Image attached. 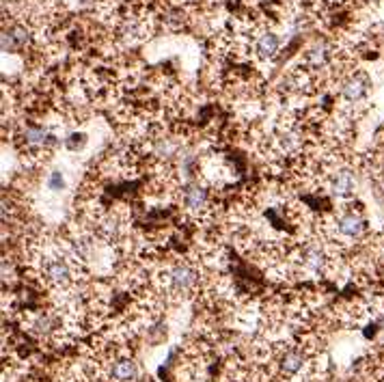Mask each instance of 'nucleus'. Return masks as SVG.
<instances>
[{
	"label": "nucleus",
	"mask_w": 384,
	"mask_h": 382,
	"mask_svg": "<svg viewBox=\"0 0 384 382\" xmlns=\"http://www.w3.org/2000/svg\"><path fill=\"white\" fill-rule=\"evenodd\" d=\"M48 188L54 190V193H58V190L65 188V178H63L61 171H52V173L48 175Z\"/></svg>",
	"instance_id": "nucleus-19"
},
{
	"label": "nucleus",
	"mask_w": 384,
	"mask_h": 382,
	"mask_svg": "<svg viewBox=\"0 0 384 382\" xmlns=\"http://www.w3.org/2000/svg\"><path fill=\"white\" fill-rule=\"evenodd\" d=\"M302 145V139L298 132H285V134H280L278 136V147H280V152H285V154H293V152H298V147Z\"/></svg>",
	"instance_id": "nucleus-16"
},
{
	"label": "nucleus",
	"mask_w": 384,
	"mask_h": 382,
	"mask_svg": "<svg viewBox=\"0 0 384 382\" xmlns=\"http://www.w3.org/2000/svg\"><path fill=\"white\" fill-rule=\"evenodd\" d=\"M154 154H156L158 158H162V160H169L171 156L177 154V145H175L171 139H160V141L156 143V147H154Z\"/></svg>",
	"instance_id": "nucleus-17"
},
{
	"label": "nucleus",
	"mask_w": 384,
	"mask_h": 382,
	"mask_svg": "<svg viewBox=\"0 0 384 382\" xmlns=\"http://www.w3.org/2000/svg\"><path fill=\"white\" fill-rule=\"evenodd\" d=\"M110 378L115 382H134L139 378V365L132 359H119L110 365Z\"/></svg>",
	"instance_id": "nucleus-11"
},
{
	"label": "nucleus",
	"mask_w": 384,
	"mask_h": 382,
	"mask_svg": "<svg viewBox=\"0 0 384 382\" xmlns=\"http://www.w3.org/2000/svg\"><path fill=\"white\" fill-rule=\"evenodd\" d=\"M41 272H43V276H46V281L56 287H67L73 281V270L69 266V261L61 255L48 257L46 263H43Z\"/></svg>",
	"instance_id": "nucleus-1"
},
{
	"label": "nucleus",
	"mask_w": 384,
	"mask_h": 382,
	"mask_svg": "<svg viewBox=\"0 0 384 382\" xmlns=\"http://www.w3.org/2000/svg\"><path fill=\"white\" fill-rule=\"evenodd\" d=\"M337 231L339 236H344L348 240H357L365 233V218L357 212H346L337 218Z\"/></svg>",
	"instance_id": "nucleus-7"
},
{
	"label": "nucleus",
	"mask_w": 384,
	"mask_h": 382,
	"mask_svg": "<svg viewBox=\"0 0 384 382\" xmlns=\"http://www.w3.org/2000/svg\"><path fill=\"white\" fill-rule=\"evenodd\" d=\"M293 3H300V0H293Z\"/></svg>",
	"instance_id": "nucleus-22"
},
{
	"label": "nucleus",
	"mask_w": 384,
	"mask_h": 382,
	"mask_svg": "<svg viewBox=\"0 0 384 382\" xmlns=\"http://www.w3.org/2000/svg\"><path fill=\"white\" fill-rule=\"evenodd\" d=\"M24 141L31 147H52V145H56V136L48 134L46 130L37 128V126H28L24 130Z\"/></svg>",
	"instance_id": "nucleus-14"
},
{
	"label": "nucleus",
	"mask_w": 384,
	"mask_h": 382,
	"mask_svg": "<svg viewBox=\"0 0 384 382\" xmlns=\"http://www.w3.org/2000/svg\"><path fill=\"white\" fill-rule=\"evenodd\" d=\"M184 205L192 214H201L208 208V190L197 182H188L184 186Z\"/></svg>",
	"instance_id": "nucleus-8"
},
{
	"label": "nucleus",
	"mask_w": 384,
	"mask_h": 382,
	"mask_svg": "<svg viewBox=\"0 0 384 382\" xmlns=\"http://www.w3.org/2000/svg\"><path fill=\"white\" fill-rule=\"evenodd\" d=\"M31 329H33L35 335L48 337L56 329V318L52 313H37L35 320H33V324H31Z\"/></svg>",
	"instance_id": "nucleus-15"
},
{
	"label": "nucleus",
	"mask_w": 384,
	"mask_h": 382,
	"mask_svg": "<svg viewBox=\"0 0 384 382\" xmlns=\"http://www.w3.org/2000/svg\"><path fill=\"white\" fill-rule=\"evenodd\" d=\"M331 58H333V48L328 46V43L326 41H315L304 54V67L309 71H320L324 67H328Z\"/></svg>",
	"instance_id": "nucleus-6"
},
{
	"label": "nucleus",
	"mask_w": 384,
	"mask_h": 382,
	"mask_svg": "<svg viewBox=\"0 0 384 382\" xmlns=\"http://www.w3.org/2000/svg\"><path fill=\"white\" fill-rule=\"evenodd\" d=\"M328 3H344V0H328Z\"/></svg>",
	"instance_id": "nucleus-20"
},
{
	"label": "nucleus",
	"mask_w": 384,
	"mask_h": 382,
	"mask_svg": "<svg viewBox=\"0 0 384 382\" xmlns=\"http://www.w3.org/2000/svg\"><path fill=\"white\" fill-rule=\"evenodd\" d=\"M300 261L307 270L311 272H322L328 266V253L320 242H307L300 251Z\"/></svg>",
	"instance_id": "nucleus-5"
},
{
	"label": "nucleus",
	"mask_w": 384,
	"mask_h": 382,
	"mask_svg": "<svg viewBox=\"0 0 384 382\" xmlns=\"http://www.w3.org/2000/svg\"><path fill=\"white\" fill-rule=\"evenodd\" d=\"M84 145H86V134H82V132H73V134L65 139V147L69 152H78Z\"/></svg>",
	"instance_id": "nucleus-18"
},
{
	"label": "nucleus",
	"mask_w": 384,
	"mask_h": 382,
	"mask_svg": "<svg viewBox=\"0 0 384 382\" xmlns=\"http://www.w3.org/2000/svg\"><path fill=\"white\" fill-rule=\"evenodd\" d=\"M197 281H199V272L192 266H188V263H175V266L169 268V272H167L169 289L175 291V294L190 291L197 285Z\"/></svg>",
	"instance_id": "nucleus-2"
},
{
	"label": "nucleus",
	"mask_w": 384,
	"mask_h": 382,
	"mask_svg": "<svg viewBox=\"0 0 384 382\" xmlns=\"http://www.w3.org/2000/svg\"><path fill=\"white\" fill-rule=\"evenodd\" d=\"M147 33H149V28H147V24L143 20H136V18H130L121 24L119 28V35L123 41L128 43H136V41H143L147 37Z\"/></svg>",
	"instance_id": "nucleus-12"
},
{
	"label": "nucleus",
	"mask_w": 384,
	"mask_h": 382,
	"mask_svg": "<svg viewBox=\"0 0 384 382\" xmlns=\"http://www.w3.org/2000/svg\"><path fill=\"white\" fill-rule=\"evenodd\" d=\"M278 50H280V39L272 31L261 33L255 41V52L261 61H272V58L278 54Z\"/></svg>",
	"instance_id": "nucleus-9"
},
{
	"label": "nucleus",
	"mask_w": 384,
	"mask_h": 382,
	"mask_svg": "<svg viewBox=\"0 0 384 382\" xmlns=\"http://www.w3.org/2000/svg\"><path fill=\"white\" fill-rule=\"evenodd\" d=\"M31 41V28L22 22L11 24L3 31V52H20Z\"/></svg>",
	"instance_id": "nucleus-4"
},
{
	"label": "nucleus",
	"mask_w": 384,
	"mask_h": 382,
	"mask_svg": "<svg viewBox=\"0 0 384 382\" xmlns=\"http://www.w3.org/2000/svg\"><path fill=\"white\" fill-rule=\"evenodd\" d=\"M304 367V355L300 350H289L285 352V357L280 359V372H283V376L291 378L302 372Z\"/></svg>",
	"instance_id": "nucleus-13"
},
{
	"label": "nucleus",
	"mask_w": 384,
	"mask_h": 382,
	"mask_svg": "<svg viewBox=\"0 0 384 382\" xmlns=\"http://www.w3.org/2000/svg\"><path fill=\"white\" fill-rule=\"evenodd\" d=\"M365 3H376V0H365Z\"/></svg>",
	"instance_id": "nucleus-21"
},
{
	"label": "nucleus",
	"mask_w": 384,
	"mask_h": 382,
	"mask_svg": "<svg viewBox=\"0 0 384 382\" xmlns=\"http://www.w3.org/2000/svg\"><path fill=\"white\" fill-rule=\"evenodd\" d=\"M354 188H357V178H354V173L348 169H341L333 175L331 180V190L337 197H350L354 193Z\"/></svg>",
	"instance_id": "nucleus-10"
},
{
	"label": "nucleus",
	"mask_w": 384,
	"mask_h": 382,
	"mask_svg": "<svg viewBox=\"0 0 384 382\" xmlns=\"http://www.w3.org/2000/svg\"><path fill=\"white\" fill-rule=\"evenodd\" d=\"M369 89H372V80H369V76L365 71H357L341 84V95L346 102H350V104H359V102H363L369 95Z\"/></svg>",
	"instance_id": "nucleus-3"
}]
</instances>
